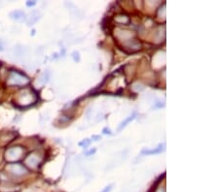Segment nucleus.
I'll use <instances>...</instances> for the list:
<instances>
[{"mask_svg": "<svg viewBox=\"0 0 219 192\" xmlns=\"http://www.w3.org/2000/svg\"><path fill=\"white\" fill-rule=\"evenodd\" d=\"M29 83V79L18 71H11L7 78V84L10 87H24Z\"/></svg>", "mask_w": 219, "mask_h": 192, "instance_id": "nucleus-2", "label": "nucleus"}, {"mask_svg": "<svg viewBox=\"0 0 219 192\" xmlns=\"http://www.w3.org/2000/svg\"><path fill=\"white\" fill-rule=\"evenodd\" d=\"M92 139H93V140H96V141H99L100 140V137L99 136H93Z\"/></svg>", "mask_w": 219, "mask_h": 192, "instance_id": "nucleus-21", "label": "nucleus"}, {"mask_svg": "<svg viewBox=\"0 0 219 192\" xmlns=\"http://www.w3.org/2000/svg\"><path fill=\"white\" fill-rule=\"evenodd\" d=\"M134 116H135V114H133L132 115H131V116H128L127 117V119L126 120H123L121 123H120V125L118 126V128H117V131L119 132V131H121L122 129H123V128H125V127H126L127 126V124L128 123H130L133 119H134Z\"/></svg>", "mask_w": 219, "mask_h": 192, "instance_id": "nucleus-11", "label": "nucleus"}, {"mask_svg": "<svg viewBox=\"0 0 219 192\" xmlns=\"http://www.w3.org/2000/svg\"><path fill=\"white\" fill-rule=\"evenodd\" d=\"M132 89L138 92V91H141V90H143V89H144V87H143L142 84H140V83H134V84H133Z\"/></svg>", "mask_w": 219, "mask_h": 192, "instance_id": "nucleus-15", "label": "nucleus"}, {"mask_svg": "<svg viewBox=\"0 0 219 192\" xmlns=\"http://www.w3.org/2000/svg\"><path fill=\"white\" fill-rule=\"evenodd\" d=\"M9 16H10V18H11L12 19L17 20V21H25L26 19L25 14L23 12V11H20V10L13 11V12L10 13Z\"/></svg>", "mask_w": 219, "mask_h": 192, "instance_id": "nucleus-7", "label": "nucleus"}, {"mask_svg": "<svg viewBox=\"0 0 219 192\" xmlns=\"http://www.w3.org/2000/svg\"><path fill=\"white\" fill-rule=\"evenodd\" d=\"M124 45H125V48L126 49H129L132 52H134V51H138L141 49V44L140 42L138 41L137 39L134 38H132L126 42H124Z\"/></svg>", "mask_w": 219, "mask_h": 192, "instance_id": "nucleus-6", "label": "nucleus"}, {"mask_svg": "<svg viewBox=\"0 0 219 192\" xmlns=\"http://www.w3.org/2000/svg\"><path fill=\"white\" fill-rule=\"evenodd\" d=\"M133 36V33L131 31H128V30H122V29H119V32H117V37L120 39V40H123L124 42H126L130 39H132V37Z\"/></svg>", "mask_w": 219, "mask_h": 192, "instance_id": "nucleus-8", "label": "nucleus"}, {"mask_svg": "<svg viewBox=\"0 0 219 192\" xmlns=\"http://www.w3.org/2000/svg\"><path fill=\"white\" fill-rule=\"evenodd\" d=\"M3 50V46H2V44H1V43H0V51H1Z\"/></svg>", "mask_w": 219, "mask_h": 192, "instance_id": "nucleus-24", "label": "nucleus"}, {"mask_svg": "<svg viewBox=\"0 0 219 192\" xmlns=\"http://www.w3.org/2000/svg\"><path fill=\"white\" fill-rule=\"evenodd\" d=\"M41 160H42V157L40 156L39 153H37V152H31L30 154H28L25 157V164L27 167L31 168V169H35L41 163Z\"/></svg>", "mask_w": 219, "mask_h": 192, "instance_id": "nucleus-5", "label": "nucleus"}, {"mask_svg": "<svg viewBox=\"0 0 219 192\" xmlns=\"http://www.w3.org/2000/svg\"><path fill=\"white\" fill-rule=\"evenodd\" d=\"M72 57H73V59H74V61H76V62L80 61V56H79V53L77 51H74L72 53Z\"/></svg>", "mask_w": 219, "mask_h": 192, "instance_id": "nucleus-17", "label": "nucleus"}, {"mask_svg": "<svg viewBox=\"0 0 219 192\" xmlns=\"http://www.w3.org/2000/svg\"><path fill=\"white\" fill-rule=\"evenodd\" d=\"M49 79H50V72L49 71H45L43 72L42 74L40 75V77L38 79V82L40 84H45L49 82Z\"/></svg>", "mask_w": 219, "mask_h": 192, "instance_id": "nucleus-10", "label": "nucleus"}, {"mask_svg": "<svg viewBox=\"0 0 219 192\" xmlns=\"http://www.w3.org/2000/svg\"><path fill=\"white\" fill-rule=\"evenodd\" d=\"M111 190H112V184L105 186V187H104V188H103L100 192H110Z\"/></svg>", "mask_w": 219, "mask_h": 192, "instance_id": "nucleus-18", "label": "nucleus"}, {"mask_svg": "<svg viewBox=\"0 0 219 192\" xmlns=\"http://www.w3.org/2000/svg\"><path fill=\"white\" fill-rule=\"evenodd\" d=\"M115 20L116 23L119 24H129L131 23V19L129 16L125 15V14H120V15H117L115 17Z\"/></svg>", "mask_w": 219, "mask_h": 192, "instance_id": "nucleus-9", "label": "nucleus"}, {"mask_svg": "<svg viewBox=\"0 0 219 192\" xmlns=\"http://www.w3.org/2000/svg\"><path fill=\"white\" fill-rule=\"evenodd\" d=\"M165 147V145L163 146V145H161L159 147H157V148H155V149H152V151H148V149H144V151L142 152V153H144V154H157V153H160V152H162L163 151H164V148Z\"/></svg>", "mask_w": 219, "mask_h": 192, "instance_id": "nucleus-12", "label": "nucleus"}, {"mask_svg": "<svg viewBox=\"0 0 219 192\" xmlns=\"http://www.w3.org/2000/svg\"><path fill=\"white\" fill-rule=\"evenodd\" d=\"M6 170L10 174L17 176V177H22L28 173L27 169L25 167V165L20 164V163H10L6 166Z\"/></svg>", "mask_w": 219, "mask_h": 192, "instance_id": "nucleus-4", "label": "nucleus"}, {"mask_svg": "<svg viewBox=\"0 0 219 192\" xmlns=\"http://www.w3.org/2000/svg\"><path fill=\"white\" fill-rule=\"evenodd\" d=\"M156 192H166V189L164 186H160L157 190H156Z\"/></svg>", "mask_w": 219, "mask_h": 192, "instance_id": "nucleus-19", "label": "nucleus"}, {"mask_svg": "<svg viewBox=\"0 0 219 192\" xmlns=\"http://www.w3.org/2000/svg\"><path fill=\"white\" fill-rule=\"evenodd\" d=\"M103 133H104V134H109V135H111V131H110L109 129H107V128H104V129H103Z\"/></svg>", "mask_w": 219, "mask_h": 192, "instance_id": "nucleus-20", "label": "nucleus"}, {"mask_svg": "<svg viewBox=\"0 0 219 192\" xmlns=\"http://www.w3.org/2000/svg\"><path fill=\"white\" fill-rule=\"evenodd\" d=\"M24 152H25L24 147L16 146V147H10L7 149L6 152H5V158H6L7 161H10V162L17 161V160H19L23 156Z\"/></svg>", "mask_w": 219, "mask_h": 192, "instance_id": "nucleus-3", "label": "nucleus"}, {"mask_svg": "<svg viewBox=\"0 0 219 192\" xmlns=\"http://www.w3.org/2000/svg\"><path fill=\"white\" fill-rule=\"evenodd\" d=\"M26 5H27V6H34V5H35V2H34V1H33V2H29V1H28V2L26 3Z\"/></svg>", "mask_w": 219, "mask_h": 192, "instance_id": "nucleus-23", "label": "nucleus"}, {"mask_svg": "<svg viewBox=\"0 0 219 192\" xmlns=\"http://www.w3.org/2000/svg\"><path fill=\"white\" fill-rule=\"evenodd\" d=\"M36 100V93L32 89L25 88L18 94L16 98V104L20 107H28L30 105H33Z\"/></svg>", "mask_w": 219, "mask_h": 192, "instance_id": "nucleus-1", "label": "nucleus"}, {"mask_svg": "<svg viewBox=\"0 0 219 192\" xmlns=\"http://www.w3.org/2000/svg\"><path fill=\"white\" fill-rule=\"evenodd\" d=\"M27 52V49L25 48V47H20V46H18L16 48V55L17 56H24L26 55Z\"/></svg>", "mask_w": 219, "mask_h": 192, "instance_id": "nucleus-14", "label": "nucleus"}, {"mask_svg": "<svg viewBox=\"0 0 219 192\" xmlns=\"http://www.w3.org/2000/svg\"><path fill=\"white\" fill-rule=\"evenodd\" d=\"M39 19V13L38 12H32L30 15H29V20H28V24L31 25V24H35L36 21Z\"/></svg>", "mask_w": 219, "mask_h": 192, "instance_id": "nucleus-13", "label": "nucleus"}, {"mask_svg": "<svg viewBox=\"0 0 219 192\" xmlns=\"http://www.w3.org/2000/svg\"><path fill=\"white\" fill-rule=\"evenodd\" d=\"M96 152V149L93 148V149H92V151H90L88 153H87V155H90V154H93V153H95Z\"/></svg>", "mask_w": 219, "mask_h": 192, "instance_id": "nucleus-22", "label": "nucleus"}, {"mask_svg": "<svg viewBox=\"0 0 219 192\" xmlns=\"http://www.w3.org/2000/svg\"><path fill=\"white\" fill-rule=\"evenodd\" d=\"M90 144H91V141L89 140V139H86V140H84L83 142H81L79 145L81 146V147H88L89 146H90Z\"/></svg>", "mask_w": 219, "mask_h": 192, "instance_id": "nucleus-16", "label": "nucleus"}]
</instances>
